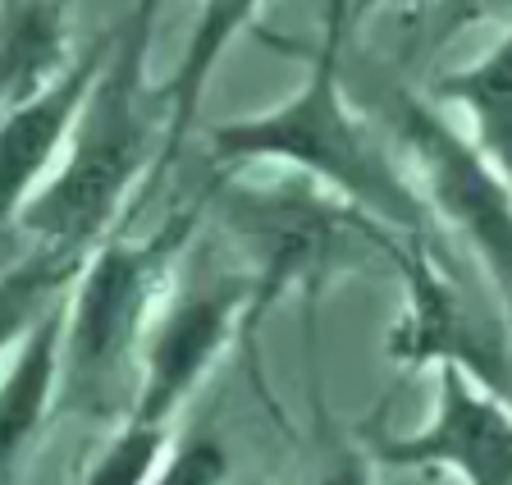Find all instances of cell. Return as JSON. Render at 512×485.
Returning <instances> with one entry per match:
<instances>
[{
	"label": "cell",
	"mask_w": 512,
	"mask_h": 485,
	"mask_svg": "<svg viewBox=\"0 0 512 485\" xmlns=\"http://www.w3.org/2000/svg\"><path fill=\"white\" fill-rule=\"evenodd\" d=\"M357 10H362V0H325V42L343 46V37H348Z\"/></svg>",
	"instance_id": "19"
},
{
	"label": "cell",
	"mask_w": 512,
	"mask_h": 485,
	"mask_svg": "<svg viewBox=\"0 0 512 485\" xmlns=\"http://www.w3.org/2000/svg\"><path fill=\"white\" fill-rule=\"evenodd\" d=\"M234 472L229 449L215 435H188L183 444H174L165 453V463L156 467L151 485H224Z\"/></svg>",
	"instance_id": "16"
},
{
	"label": "cell",
	"mask_w": 512,
	"mask_h": 485,
	"mask_svg": "<svg viewBox=\"0 0 512 485\" xmlns=\"http://www.w3.org/2000/svg\"><path fill=\"white\" fill-rule=\"evenodd\" d=\"M266 0H202V14H197V28H192L188 46H183L179 65H174L170 83L156 92L160 110H165V147H160L156 161V179L179 161L183 138L192 133L197 115H202V97L211 87L215 69H220L224 51L247 33V23L261 14Z\"/></svg>",
	"instance_id": "11"
},
{
	"label": "cell",
	"mask_w": 512,
	"mask_h": 485,
	"mask_svg": "<svg viewBox=\"0 0 512 485\" xmlns=\"http://www.w3.org/2000/svg\"><path fill=\"white\" fill-rule=\"evenodd\" d=\"M435 97L467 115L471 142L512 184V28L485 60L435 78Z\"/></svg>",
	"instance_id": "13"
},
{
	"label": "cell",
	"mask_w": 512,
	"mask_h": 485,
	"mask_svg": "<svg viewBox=\"0 0 512 485\" xmlns=\"http://www.w3.org/2000/svg\"><path fill=\"white\" fill-rule=\"evenodd\" d=\"M389 5H398V10H426L430 0H389Z\"/></svg>",
	"instance_id": "20"
},
{
	"label": "cell",
	"mask_w": 512,
	"mask_h": 485,
	"mask_svg": "<svg viewBox=\"0 0 512 485\" xmlns=\"http://www.w3.org/2000/svg\"><path fill=\"white\" fill-rule=\"evenodd\" d=\"M339 51V42H325L293 97L261 115H243L211 129L206 151L229 174L247 165H275L320 184L394 234H421L426 202L416 193L412 174H403V161L389 151V142L375 138L371 124L348 106Z\"/></svg>",
	"instance_id": "2"
},
{
	"label": "cell",
	"mask_w": 512,
	"mask_h": 485,
	"mask_svg": "<svg viewBox=\"0 0 512 485\" xmlns=\"http://www.w3.org/2000/svg\"><path fill=\"white\" fill-rule=\"evenodd\" d=\"M69 298V293H64ZM64 298L28 330L0 371V485L14 476L23 453L51 421L64 385Z\"/></svg>",
	"instance_id": "10"
},
{
	"label": "cell",
	"mask_w": 512,
	"mask_h": 485,
	"mask_svg": "<svg viewBox=\"0 0 512 485\" xmlns=\"http://www.w3.org/2000/svg\"><path fill=\"white\" fill-rule=\"evenodd\" d=\"M165 453H170V426H147V421L124 417L78 485H151Z\"/></svg>",
	"instance_id": "15"
},
{
	"label": "cell",
	"mask_w": 512,
	"mask_h": 485,
	"mask_svg": "<svg viewBox=\"0 0 512 485\" xmlns=\"http://www.w3.org/2000/svg\"><path fill=\"white\" fill-rule=\"evenodd\" d=\"M215 206L266 307L288 289L334 280L366 257L394 261V229L366 220L302 174L275 170L266 184L224 179Z\"/></svg>",
	"instance_id": "4"
},
{
	"label": "cell",
	"mask_w": 512,
	"mask_h": 485,
	"mask_svg": "<svg viewBox=\"0 0 512 485\" xmlns=\"http://www.w3.org/2000/svg\"><path fill=\"white\" fill-rule=\"evenodd\" d=\"M160 5L165 0H133L124 23L110 33L101 74L78 110L60 165L19 211L14 229L37 238V248L87 257L115 225L124 202L142 188V179H147V188L156 179L147 55Z\"/></svg>",
	"instance_id": "1"
},
{
	"label": "cell",
	"mask_w": 512,
	"mask_h": 485,
	"mask_svg": "<svg viewBox=\"0 0 512 485\" xmlns=\"http://www.w3.org/2000/svg\"><path fill=\"white\" fill-rule=\"evenodd\" d=\"M384 463L448 472L462 485H512V408L458 362L435 367V412L421 431L380 444Z\"/></svg>",
	"instance_id": "7"
},
{
	"label": "cell",
	"mask_w": 512,
	"mask_h": 485,
	"mask_svg": "<svg viewBox=\"0 0 512 485\" xmlns=\"http://www.w3.org/2000/svg\"><path fill=\"white\" fill-rule=\"evenodd\" d=\"M83 257L60 248H32L14 266L0 270V371L14 357V348L28 339V330L69 293Z\"/></svg>",
	"instance_id": "14"
},
{
	"label": "cell",
	"mask_w": 512,
	"mask_h": 485,
	"mask_svg": "<svg viewBox=\"0 0 512 485\" xmlns=\"http://www.w3.org/2000/svg\"><path fill=\"white\" fill-rule=\"evenodd\" d=\"M74 0H0V115L69 69Z\"/></svg>",
	"instance_id": "12"
},
{
	"label": "cell",
	"mask_w": 512,
	"mask_h": 485,
	"mask_svg": "<svg viewBox=\"0 0 512 485\" xmlns=\"http://www.w3.org/2000/svg\"><path fill=\"white\" fill-rule=\"evenodd\" d=\"M106 46L110 37H96L87 51L69 60V69L55 83H46L37 97L19 101L14 110L0 115V234L19 225V211L28 206V197L55 174L78 110L101 74Z\"/></svg>",
	"instance_id": "9"
},
{
	"label": "cell",
	"mask_w": 512,
	"mask_h": 485,
	"mask_svg": "<svg viewBox=\"0 0 512 485\" xmlns=\"http://www.w3.org/2000/svg\"><path fill=\"white\" fill-rule=\"evenodd\" d=\"M316 485H375V467L366 453H339L334 463H325Z\"/></svg>",
	"instance_id": "18"
},
{
	"label": "cell",
	"mask_w": 512,
	"mask_h": 485,
	"mask_svg": "<svg viewBox=\"0 0 512 485\" xmlns=\"http://www.w3.org/2000/svg\"><path fill=\"white\" fill-rule=\"evenodd\" d=\"M197 211L170 216L147 238H101L83 257L64 298V385L60 403L110 417L133 403L138 353L170 270L192 243Z\"/></svg>",
	"instance_id": "3"
},
{
	"label": "cell",
	"mask_w": 512,
	"mask_h": 485,
	"mask_svg": "<svg viewBox=\"0 0 512 485\" xmlns=\"http://www.w3.org/2000/svg\"><path fill=\"white\" fill-rule=\"evenodd\" d=\"M426 46L439 51L458 33L476 28V23H499L512 19V0H430L426 5Z\"/></svg>",
	"instance_id": "17"
},
{
	"label": "cell",
	"mask_w": 512,
	"mask_h": 485,
	"mask_svg": "<svg viewBox=\"0 0 512 485\" xmlns=\"http://www.w3.org/2000/svg\"><path fill=\"white\" fill-rule=\"evenodd\" d=\"M394 266L403 270L407 280V316L398 321V330L389 335V353L394 362L407 367H444L458 362L462 371L499 389V339L480 312H471V302L462 298V289L448 280L444 270L435 266V257L426 252V243L416 234H407V248L394 243Z\"/></svg>",
	"instance_id": "8"
},
{
	"label": "cell",
	"mask_w": 512,
	"mask_h": 485,
	"mask_svg": "<svg viewBox=\"0 0 512 485\" xmlns=\"http://www.w3.org/2000/svg\"><path fill=\"white\" fill-rule=\"evenodd\" d=\"M256 312H266V302L243 266L229 270L202 248L192 252L183 280L165 289L147 325L128 417L147 426H170Z\"/></svg>",
	"instance_id": "5"
},
{
	"label": "cell",
	"mask_w": 512,
	"mask_h": 485,
	"mask_svg": "<svg viewBox=\"0 0 512 485\" xmlns=\"http://www.w3.org/2000/svg\"><path fill=\"white\" fill-rule=\"evenodd\" d=\"M384 124L412 165V184L426 211H435L476 252L512 307V184L467 133L412 92H389Z\"/></svg>",
	"instance_id": "6"
}]
</instances>
